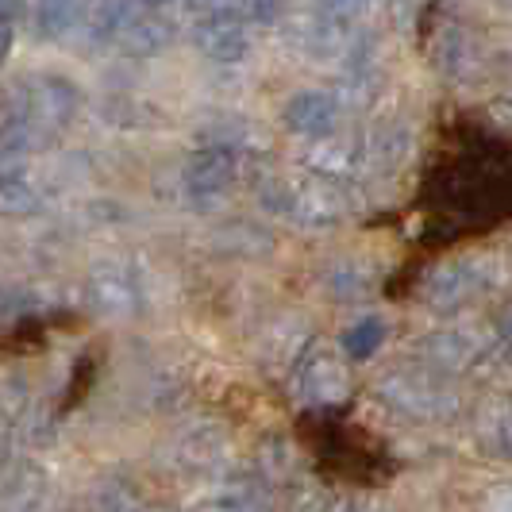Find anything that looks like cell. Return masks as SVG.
<instances>
[{
    "label": "cell",
    "instance_id": "1",
    "mask_svg": "<svg viewBox=\"0 0 512 512\" xmlns=\"http://www.w3.org/2000/svg\"><path fill=\"white\" fill-rule=\"evenodd\" d=\"M193 39H197V51L212 58V62H239L251 39H247V20L243 12L235 8H220V12H205V20L193 27Z\"/></svg>",
    "mask_w": 512,
    "mask_h": 512
},
{
    "label": "cell",
    "instance_id": "2",
    "mask_svg": "<svg viewBox=\"0 0 512 512\" xmlns=\"http://www.w3.org/2000/svg\"><path fill=\"white\" fill-rule=\"evenodd\" d=\"M285 124L297 135L320 139L335 124V101L328 93H320V89H305V93H297L293 101L285 104Z\"/></svg>",
    "mask_w": 512,
    "mask_h": 512
},
{
    "label": "cell",
    "instance_id": "3",
    "mask_svg": "<svg viewBox=\"0 0 512 512\" xmlns=\"http://www.w3.org/2000/svg\"><path fill=\"white\" fill-rule=\"evenodd\" d=\"M170 39H174V24L166 20V16H158V12H143V16H131L124 20V31H120V47L135 58H147V54H158L170 47Z\"/></svg>",
    "mask_w": 512,
    "mask_h": 512
},
{
    "label": "cell",
    "instance_id": "4",
    "mask_svg": "<svg viewBox=\"0 0 512 512\" xmlns=\"http://www.w3.org/2000/svg\"><path fill=\"white\" fill-rule=\"evenodd\" d=\"M235 178V158L228 151H208L201 154L193 166H189V174H185V189L193 193V197H216V193H224Z\"/></svg>",
    "mask_w": 512,
    "mask_h": 512
},
{
    "label": "cell",
    "instance_id": "5",
    "mask_svg": "<svg viewBox=\"0 0 512 512\" xmlns=\"http://www.w3.org/2000/svg\"><path fill=\"white\" fill-rule=\"evenodd\" d=\"M85 0H39L35 4V27L43 39H62L66 31L81 24Z\"/></svg>",
    "mask_w": 512,
    "mask_h": 512
},
{
    "label": "cell",
    "instance_id": "6",
    "mask_svg": "<svg viewBox=\"0 0 512 512\" xmlns=\"http://www.w3.org/2000/svg\"><path fill=\"white\" fill-rule=\"evenodd\" d=\"M81 24H85V35L89 39H120V31H124V8H120V0H89L85 4V12H81Z\"/></svg>",
    "mask_w": 512,
    "mask_h": 512
},
{
    "label": "cell",
    "instance_id": "7",
    "mask_svg": "<svg viewBox=\"0 0 512 512\" xmlns=\"http://www.w3.org/2000/svg\"><path fill=\"white\" fill-rule=\"evenodd\" d=\"M385 339V328L382 320H362L359 328H351V332L343 335V347H347V355L351 359H366L370 351H378Z\"/></svg>",
    "mask_w": 512,
    "mask_h": 512
},
{
    "label": "cell",
    "instance_id": "8",
    "mask_svg": "<svg viewBox=\"0 0 512 512\" xmlns=\"http://www.w3.org/2000/svg\"><path fill=\"white\" fill-rule=\"evenodd\" d=\"M235 8H239L243 20H251V24H274L285 12V0H235Z\"/></svg>",
    "mask_w": 512,
    "mask_h": 512
},
{
    "label": "cell",
    "instance_id": "9",
    "mask_svg": "<svg viewBox=\"0 0 512 512\" xmlns=\"http://www.w3.org/2000/svg\"><path fill=\"white\" fill-rule=\"evenodd\" d=\"M316 8H320L324 20L343 24V20H355L359 16L362 8H366V0H316Z\"/></svg>",
    "mask_w": 512,
    "mask_h": 512
},
{
    "label": "cell",
    "instance_id": "10",
    "mask_svg": "<svg viewBox=\"0 0 512 512\" xmlns=\"http://www.w3.org/2000/svg\"><path fill=\"white\" fill-rule=\"evenodd\" d=\"M189 12H216L220 8V0H181Z\"/></svg>",
    "mask_w": 512,
    "mask_h": 512
},
{
    "label": "cell",
    "instance_id": "11",
    "mask_svg": "<svg viewBox=\"0 0 512 512\" xmlns=\"http://www.w3.org/2000/svg\"><path fill=\"white\" fill-rule=\"evenodd\" d=\"M489 512H512V493H505V497H497V501H493V509Z\"/></svg>",
    "mask_w": 512,
    "mask_h": 512
},
{
    "label": "cell",
    "instance_id": "12",
    "mask_svg": "<svg viewBox=\"0 0 512 512\" xmlns=\"http://www.w3.org/2000/svg\"><path fill=\"white\" fill-rule=\"evenodd\" d=\"M143 8H162V4H170V0H139Z\"/></svg>",
    "mask_w": 512,
    "mask_h": 512
}]
</instances>
